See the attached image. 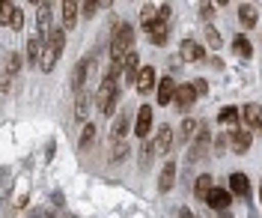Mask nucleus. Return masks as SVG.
I'll use <instances>...</instances> for the list:
<instances>
[{"label":"nucleus","mask_w":262,"mask_h":218,"mask_svg":"<svg viewBox=\"0 0 262 218\" xmlns=\"http://www.w3.org/2000/svg\"><path fill=\"white\" fill-rule=\"evenodd\" d=\"M214 188V180H212V173H203V176H196V183H194V194L196 197H203L206 201V194Z\"/></svg>","instance_id":"16"},{"label":"nucleus","mask_w":262,"mask_h":218,"mask_svg":"<svg viewBox=\"0 0 262 218\" xmlns=\"http://www.w3.org/2000/svg\"><path fill=\"white\" fill-rule=\"evenodd\" d=\"M217 120L224 123V126H235L238 123V108H232V105H227L221 114H217Z\"/></svg>","instance_id":"25"},{"label":"nucleus","mask_w":262,"mask_h":218,"mask_svg":"<svg viewBox=\"0 0 262 218\" xmlns=\"http://www.w3.org/2000/svg\"><path fill=\"white\" fill-rule=\"evenodd\" d=\"M229 201H232V194H229L227 188H212V191L206 194V203H209L212 209H217V212H227Z\"/></svg>","instance_id":"3"},{"label":"nucleus","mask_w":262,"mask_h":218,"mask_svg":"<svg viewBox=\"0 0 262 218\" xmlns=\"http://www.w3.org/2000/svg\"><path fill=\"white\" fill-rule=\"evenodd\" d=\"M229 191L232 194H247L250 191V180L245 173H229Z\"/></svg>","instance_id":"15"},{"label":"nucleus","mask_w":262,"mask_h":218,"mask_svg":"<svg viewBox=\"0 0 262 218\" xmlns=\"http://www.w3.org/2000/svg\"><path fill=\"white\" fill-rule=\"evenodd\" d=\"M176 183V162H164V170L161 176H158V188H161V194H167L170 188Z\"/></svg>","instance_id":"7"},{"label":"nucleus","mask_w":262,"mask_h":218,"mask_svg":"<svg viewBox=\"0 0 262 218\" xmlns=\"http://www.w3.org/2000/svg\"><path fill=\"white\" fill-rule=\"evenodd\" d=\"M27 57H30V63L39 66V57H42V39L39 36H33L30 42H27Z\"/></svg>","instance_id":"21"},{"label":"nucleus","mask_w":262,"mask_h":218,"mask_svg":"<svg viewBox=\"0 0 262 218\" xmlns=\"http://www.w3.org/2000/svg\"><path fill=\"white\" fill-rule=\"evenodd\" d=\"M238 21H242L245 27H253V24H256V12H253V6H250V3L238 6Z\"/></svg>","instance_id":"22"},{"label":"nucleus","mask_w":262,"mask_h":218,"mask_svg":"<svg viewBox=\"0 0 262 218\" xmlns=\"http://www.w3.org/2000/svg\"><path fill=\"white\" fill-rule=\"evenodd\" d=\"M134 84H137V90H140V93H152V90H155V69H152V66H143L140 72H137Z\"/></svg>","instance_id":"5"},{"label":"nucleus","mask_w":262,"mask_h":218,"mask_svg":"<svg viewBox=\"0 0 262 218\" xmlns=\"http://www.w3.org/2000/svg\"><path fill=\"white\" fill-rule=\"evenodd\" d=\"M12 12H15V3H9V0H0V24H9Z\"/></svg>","instance_id":"28"},{"label":"nucleus","mask_w":262,"mask_h":218,"mask_svg":"<svg viewBox=\"0 0 262 218\" xmlns=\"http://www.w3.org/2000/svg\"><path fill=\"white\" fill-rule=\"evenodd\" d=\"M194 132H196V120L185 117V123H182V134H185V137H194Z\"/></svg>","instance_id":"30"},{"label":"nucleus","mask_w":262,"mask_h":218,"mask_svg":"<svg viewBox=\"0 0 262 218\" xmlns=\"http://www.w3.org/2000/svg\"><path fill=\"white\" fill-rule=\"evenodd\" d=\"M63 42H66V33L60 30V27H57V30H51L48 45H45L42 57H39V69L51 72V69L57 66V60H60V54H63Z\"/></svg>","instance_id":"2"},{"label":"nucleus","mask_w":262,"mask_h":218,"mask_svg":"<svg viewBox=\"0 0 262 218\" xmlns=\"http://www.w3.org/2000/svg\"><path fill=\"white\" fill-rule=\"evenodd\" d=\"M232 48L238 51V54H242V57H253V45H250V39H247V36H235V39H232Z\"/></svg>","instance_id":"20"},{"label":"nucleus","mask_w":262,"mask_h":218,"mask_svg":"<svg viewBox=\"0 0 262 218\" xmlns=\"http://www.w3.org/2000/svg\"><path fill=\"white\" fill-rule=\"evenodd\" d=\"M122 75H125V78H128V81H134V78H137V72H140V54H137V51H128V54H125V57H122Z\"/></svg>","instance_id":"10"},{"label":"nucleus","mask_w":262,"mask_h":218,"mask_svg":"<svg viewBox=\"0 0 262 218\" xmlns=\"http://www.w3.org/2000/svg\"><path fill=\"white\" fill-rule=\"evenodd\" d=\"M149 33V39H152V45H167V24L164 21H155V24H149V27H143Z\"/></svg>","instance_id":"12"},{"label":"nucleus","mask_w":262,"mask_h":218,"mask_svg":"<svg viewBox=\"0 0 262 218\" xmlns=\"http://www.w3.org/2000/svg\"><path fill=\"white\" fill-rule=\"evenodd\" d=\"M238 120H245V123L250 126V129H256V126L262 123V111H259V105H256V102L245 105V108L238 111Z\"/></svg>","instance_id":"8"},{"label":"nucleus","mask_w":262,"mask_h":218,"mask_svg":"<svg viewBox=\"0 0 262 218\" xmlns=\"http://www.w3.org/2000/svg\"><path fill=\"white\" fill-rule=\"evenodd\" d=\"M173 147V129L170 126H161L158 129V137H155V152H167Z\"/></svg>","instance_id":"14"},{"label":"nucleus","mask_w":262,"mask_h":218,"mask_svg":"<svg viewBox=\"0 0 262 218\" xmlns=\"http://www.w3.org/2000/svg\"><path fill=\"white\" fill-rule=\"evenodd\" d=\"M86 111H90V96L81 90V93H78V102H75V117L86 120Z\"/></svg>","instance_id":"24"},{"label":"nucleus","mask_w":262,"mask_h":218,"mask_svg":"<svg viewBox=\"0 0 262 218\" xmlns=\"http://www.w3.org/2000/svg\"><path fill=\"white\" fill-rule=\"evenodd\" d=\"M90 66H96L90 57H83L81 63L75 66V72H72V90H75V93H81V90H83V84H86V75H90Z\"/></svg>","instance_id":"4"},{"label":"nucleus","mask_w":262,"mask_h":218,"mask_svg":"<svg viewBox=\"0 0 262 218\" xmlns=\"http://www.w3.org/2000/svg\"><path fill=\"white\" fill-rule=\"evenodd\" d=\"M51 24V3H39V30L45 33Z\"/></svg>","instance_id":"26"},{"label":"nucleus","mask_w":262,"mask_h":218,"mask_svg":"<svg viewBox=\"0 0 262 218\" xmlns=\"http://www.w3.org/2000/svg\"><path fill=\"white\" fill-rule=\"evenodd\" d=\"M21 66V54H9V75H15Z\"/></svg>","instance_id":"34"},{"label":"nucleus","mask_w":262,"mask_h":218,"mask_svg":"<svg viewBox=\"0 0 262 218\" xmlns=\"http://www.w3.org/2000/svg\"><path fill=\"white\" fill-rule=\"evenodd\" d=\"M173 99H176V105H179L182 111H188V108L194 105L196 93H194V87H191V84H182V87H176V93H173Z\"/></svg>","instance_id":"9"},{"label":"nucleus","mask_w":262,"mask_h":218,"mask_svg":"<svg viewBox=\"0 0 262 218\" xmlns=\"http://www.w3.org/2000/svg\"><path fill=\"white\" fill-rule=\"evenodd\" d=\"M155 21H161V6H143V12H140V24L149 27V24H155Z\"/></svg>","instance_id":"17"},{"label":"nucleus","mask_w":262,"mask_h":218,"mask_svg":"<svg viewBox=\"0 0 262 218\" xmlns=\"http://www.w3.org/2000/svg\"><path fill=\"white\" fill-rule=\"evenodd\" d=\"M182 57H185V60H203V48H200L196 42H191V39H185V42H182Z\"/></svg>","instance_id":"18"},{"label":"nucleus","mask_w":262,"mask_h":218,"mask_svg":"<svg viewBox=\"0 0 262 218\" xmlns=\"http://www.w3.org/2000/svg\"><path fill=\"white\" fill-rule=\"evenodd\" d=\"M149 155H152V147H143V158H140L143 168H149Z\"/></svg>","instance_id":"36"},{"label":"nucleus","mask_w":262,"mask_h":218,"mask_svg":"<svg viewBox=\"0 0 262 218\" xmlns=\"http://www.w3.org/2000/svg\"><path fill=\"white\" fill-rule=\"evenodd\" d=\"M227 137H229V144H232L235 152H247L250 150V141H253L250 132H232V134H227Z\"/></svg>","instance_id":"13"},{"label":"nucleus","mask_w":262,"mask_h":218,"mask_svg":"<svg viewBox=\"0 0 262 218\" xmlns=\"http://www.w3.org/2000/svg\"><path fill=\"white\" fill-rule=\"evenodd\" d=\"M75 21H78V3H63V27H75Z\"/></svg>","instance_id":"19"},{"label":"nucleus","mask_w":262,"mask_h":218,"mask_svg":"<svg viewBox=\"0 0 262 218\" xmlns=\"http://www.w3.org/2000/svg\"><path fill=\"white\" fill-rule=\"evenodd\" d=\"M125 129H128V114H119L116 123H114V129H111L114 141H122V137H125Z\"/></svg>","instance_id":"23"},{"label":"nucleus","mask_w":262,"mask_h":218,"mask_svg":"<svg viewBox=\"0 0 262 218\" xmlns=\"http://www.w3.org/2000/svg\"><path fill=\"white\" fill-rule=\"evenodd\" d=\"M125 152H128V147H125V141H114V144H111V158H114V162H119V158H125Z\"/></svg>","instance_id":"29"},{"label":"nucleus","mask_w":262,"mask_h":218,"mask_svg":"<svg viewBox=\"0 0 262 218\" xmlns=\"http://www.w3.org/2000/svg\"><path fill=\"white\" fill-rule=\"evenodd\" d=\"M149 129H152V108H149V105H143V108L137 111V123H134V132H137V137H146Z\"/></svg>","instance_id":"6"},{"label":"nucleus","mask_w":262,"mask_h":218,"mask_svg":"<svg viewBox=\"0 0 262 218\" xmlns=\"http://www.w3.org/2000/svg\"><path fill=\"white\" fill-rule=\"evenodd\" d=\"M9 27H12V30H21V27H24V15H21V9H15V12H12V18H9Z\"/></svg>","instance_id":"31"},{"label":"nucleus","mask_w":262,"mask_h":218,"mask_svg":"<svg viewBox=\"0 0 262 218\" xmlns=\"http://www.w3.org/2000/svg\"><path fill=\"white\" fill-rule=\"evenodd\" d=\"M93 141H96V126H93V123H86V126H83V134H81V150H86Z\"/></svg>","instance_id":"27"},{"label":"nucleus","mask_w":262,"mask_h":218,"mask_svg":"<svg viewBox=\"0 0 262 218\" xmlns=\"http://www.w3.org/2000/svg\"><path fill=\"white\" fill-rule=\"evenodd\" d=\"M128 51H134V27L131 24H116L114 39H111V57H114V63H122V57Z\"/></svg>","instance_id":"1"},{"label":"nucleus","mask_w":262,"mask_h":218,"mask_svg":"<svg viewBox=\"0 0 262 218\" xmlns=\"http://www.w3.org/2000/svg\"><path fill=\"white\" fill-rule=\"evenodd\" d=\"M206 39H209V45H212V48H221V33H217L214 27H209V30H206Z\"/></svg>","instance_id":"32"},{"label":"nucleus","mask_w":262,"mask_h":218,"mask_svg":"<svg viewBox=\"0 0 262 218\" xmlns=\"http://www.w3.org/2000/svg\"><path fill=\"white\" fill-rule=\"evenodd\" d=\"M173 93H176V81H173V78H164L161 84L155 87L158 105H170V102H173Z\"/></svg>","instance_id":"11"},{"label":"nucleus","mask_w":262,"mask_h":218,"mask_svg":"<svg viewBox=\"0 0 262 218\" xmlns=\"http://www.w3.org/2000/svg\"><path fill=\"white\" fill-rule=\"evenodd\" d=\"M212 9H214L212 3H200V12H203V18H209V15H212Z\"/></svg>","instance_id":"35"},{"label":"nucleus","mask_w":262,"mask_h":218,"mask_svg":"<svg viewBox=\"0 0 262 218\" xmlns=\"http://www.w3.org/2000/svg\"><path fill=\"white\" fill-rule=\"evenodd\" d=\"M191 87H194V93H196V96H206V93H209V84H206L203 78H196V81H194Z\"/></svg>","instance_id":"33"}]
</instances>
